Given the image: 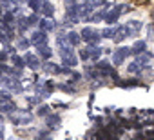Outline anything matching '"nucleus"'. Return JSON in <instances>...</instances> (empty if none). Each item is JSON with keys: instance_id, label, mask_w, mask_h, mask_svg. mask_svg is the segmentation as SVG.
I'll return each mask as SVG.
<instances>
[{"instance_id": "20e7f679", "label": "nucleus", "mask_w": 154, "mask_h": 140, "mask_svg": "<svg viewBox=\"0 0 154 140\" xmlns=\"http://www.w3.org/2000/svg\"><path fill=\"white\" fill-rule=\"evenodd\" d=\"M131 55H132V53H131V47H118V49L112 53V62H114V65H122Z\"/></svg>"}, {"instance_id": "6ab92c4d", "label": "nucleus", "mask_w": 154, "mask_h": 140, "mask_svg": "<svg viewBox=\"0 0 154 140\" xmlns=\"http://www.w3.org/2000/svg\"><path fill=\"white\" fill-rule=\"evenodd\" d=\"M105 18V11H98L94 15H89V22H102Z\"/></svg>"}, {"instance_id": "b1692460", "label": "nucleus", "mask_w": 154, "mask_h": 140, "mask_svg": "<svg viewBox=\"0 0 154 140\" xmlns=\"http://www.w3.org/2000/svg\"><path fill=\"white\" fill-rule=\"evenodd\" d=\"M11 60H13V64H15L17 67H24V65H26V64H24V58H20L18 55H13Z\"/></svg>"}, {"instance_id": "f03ea898", "label": "nucleus", "mask_w": 154, "mask_h": 140, "mask_svg": "<svg viewBox=\"0 0 154 140\" xmlns=\"http://www.w3.org/2000/svg\"><path fill=\"white\" fill-rule=\"evenodd\" d=\"M80 35V40H84V42H87V44H91V46H94V44H98L100 42V31H96L94 27H84L82 29V33H78Z\"/></svg>"}, {"instance_id": "4468645a", "label": "nucleus", "mask_w": 154, "mask_h": 140, "mask_svg": "<svg viewBox=\"0 0 154 140\" xmlns=\"http://www.w3.org/2000/svg\"><path fill=\"white\" fill-rule=\"evenodd\" d=\"M118 18H120V13H118V11L112 8V11L105 13V18H103V20H105V22L111 26V24H116V22H118Z\"/></svg>"}, {"instance_id": "7ed1b4c3", "label": "nucleus", "mask_w": 154, "mask_h": 140, "mask_svg": "<svg viewBox=\"0 0 154 140\" xmlns=\"http://www.w3.org/2000/svg\"><path fill=\"white\" fill-rule=\"evenodd\" d=\"M13 111H17V104L11 100V97L6 91H2V93H0V113L11 115Z\"/></svg>"}, {"instance_id": "f3484780", "label": "nucleus", "mask_w": 154, "mask_h": 140, "mask_svg": "<svg viewBox=\"0 0 154 140\" xmlns=\"http://www.w3.org/2000/svg\"><path fill=\"white\" fill-rule=\"evenodd\" d=\"M58 126H60V116L58 115H47V127L56 129Z\"/></svg>"}, {"instance_id": "5701e85b", "label": "nucleus", "mask_w": 154, "mask_h": 140, "mask_svg": "<svg viewBox=\"0 0 154 140\" xmlns=\"http://www.w3.org/2000/svg\"><path fill=\"white\" fill-rule=\"evenodd\" d=\"M38 55L44 56V58H49V56H51V49H49L47 46H42V47H38Z\"/></svg>"}, {"instance_id": "39448f33", "label": "nucleus", "mask_w": 154, "mask_h": 140, "mask_svg": "<svg viewBox=\"0 0 154 140\" xmlns=\"http://www.w3.org/2000/svg\"><path fill=\"white\" fill-rule=\"evenodd\" d=\"M65 17L71 20V22H80V9H78V4H69L65 6Z\"/></svg>"}, {"instance_id": "423d86ee", "label": "nucleus", "mask_w": 154, "mask_h": 140, "mask_svg": "<svg viewBox=\"0 0 154 140\" xmlns=\"http://www.w3.org/2000/svg\"><path fill=\"white\" fill-rule=\"evenodd\" d=\"M31 44H35L36 47L45 46V44H47V35H45V31H35L33 37H31Z\"/></svg>"}, {"instance_id": "aec40b11", "label": "nucleus", "mask_w": 154, "mask_h": 140, "mask_svg": "<svg viewBox=\"0 0 154 140\" xmlns=\"http://www.w3.org/2000/svg\"><path fill=\"white\" fill-rule=\"evenodd\" d=\"M114 31H116V27H105V29L100 33V37H102V38H112V37H114Z\"/></svg>"}, {"instance_id": "0eeeda50", "label": "nucleus", "mask_w": 154, "mask_h": 140, "mask_svg": "<svg viewBox=\"0 0 154 140\" xmlns=\"http://www.w3.org/2000/svg\"><path fill=\"white\" fill-rule=\"evenodd\" d=\"M127 37H131L129 27H127V26H118V27H116V31H114L112 40H114V42H122V40H125Z\"/></svg>"}, {"instance_id": "a878e982", "label": "nucleus", "mask_w": 154, "mask_h": 140, "mask_svg": "<svg viewBox=\"0 0 154 140\" xmlns=\"http://www.w3.org/2000/svg\"><path fill=\"white\" fill-rule=\"evenodd\" d=\"M27 47H29V40L20 38V40H18V49H27Z\"/></svg>"}, {"instance_id": "9b49d317", "label": "nucleus", "mask_w": 154, "mask_h": 140, "mask_svg": "<svg viewBox=\"0 0 154 140\" xmlns=\"http://www.w3.org/2000/svg\"><path fill=\"white\" fill-rule=\"evenodd\" d=\"M65 42L72 47V46H78L80 44V35L78 33H74V31H69L67 35H65Z\"/></svg>"}, {"instance_id": "412c9836", "label": "nucleus", "mask_w": 154, "mask_h": 140, "mask_svg": "<svg viewBox=\"0 0 154 140\" xmlns=\"http://www.w3.org/2000/svg\"><path fill=\"white\" fill-rule=\"evenodd\" d=\"M127 71H129V73H141V71H143V67H141L140 64L132 62V64H131V65L127 67Z\"/></svg>"}, {"instance_id": "6e6552de", "label": "nucleus", "mask_w": 154, "mask_h": 140, "mask_svg": "<svg viewBox=\"0 0 154 140\" xmlns=\"http://www.w3.org/2000/svg\"><path fill=\"white\" fill-rule=\"evenodd\" d=\"M4 86H6L9 91H13V93H20V91H22V86H20L18 78H13V77L4 78Z\"/></svg>"}, {"instance_id": "2eb2a0df", "label": "nucleus", "mask_w": 154, "mask_h": 140, "mask_svg": "<svg viewBox=\"0 0 154 140\" xmlns=\"http://www.w3.org/2000/svg\"><path fill=\"white\" fill-rule=\"evenodd\" d=\"M44 69L47 73H53V75H62V69L63 67H60V65H56V64H53V62H47L45 65H44Z\"/></svg>"}, {"instance_id": "f8f14e48", "label": "nucleus", "mask_w": 154, "mask_h": 140, "mask_svg": "<svg viewBox=\"0 0 154 140\" xmlns=\"http://www.w3.org/2000/svg\"><path fill=\"white\" fill-rule=\"evenodd\" d=\"M147 51V42L145 40H138L136 44H134V47H131V53L132 55H141V53H145Z\"/></svg>"}, {"instance_id": "ddd939ff", "label": "nucleus", "mask_w": 154, "mask_h": 140, "mask_svg": "<svg viewBox=\"0 0 154 140\" xmlns=\"http://www.w3.org/2000/svg\"><path fill=\"white\" fill-rule=\"evenodd\" d=\"M53 29H56V22L54 20H49V18L40 20V31H53Z\"/></svg>"}, {"instance_id": "9d476101", "label": "nucleus", "mask_w": 154, "mask_h": 140, "mask_svg": "<svg viewBox=\"0 0 154 140\" xmlns=\"http://www.w3.org/2000/svg\"><path fill=\"white\" fill-rule=\"evenodd\" d=\"M127 27H129V31H131V37H136V35H140V29H141V22L140 20H129L127 24H125Z\"/></svg>"}, {"instance_id": "f257e3e1", "label": "nucleus", "mask_w": 154, "mask_h": 140, "mask_svg": "<svg viewBox=\"0 0 154 140\" xmlns=\"http://www.w3.org/2000/svg\"><path fill=\"white\" fill-rule=\"evenodd\" d=\"M33 113L27 111V109H17L9 115V122L17 124V126H22V124H31L33 122Z\"/></svg>"}, {"instance_id": "4be33fe9", "label": "nucleus", "mask_w": 154, "mask_h": 140, "mask_svg": "<svg viewBox=\"0 0 154 140\" xmlns=\"http://www.w3.org/2000/svg\"><path fill=\"white\" fill-rule=\"evenodd\" d=\"M29 8H31L35 13H38L40 8H42V0H29Z\"/></svg>"}, {"instance_id": "393cba45", "label": "nucleus", "mask_w": 154, "mask_h": 140, "mask_svg": "<svg viewBox=\"0 0 154 140\" xmlns=\"http://www.w3.org/2000/svg\"><path fill=\"white\" fill-rule=\"evenodd\" d=\"M38 115H40V116H47V115H49V106H40Z\"/></svg>"}, {"instance_id": "1a4fd4ad", "label": "nucleus", "mask_w": 154, "mask_h": 140, "mask_svg": "<svg viewBox=\"0 0 154 140\" xmlns=\"http://www.w3.org/2000/svg\"><path fill=\"white\" fill-rule=\"evenodd\" d=\"M24 62H27V65L31 67V69H36L40 67V58L36 56V55H33V53H26V56H24Z\"/></svg>"}, {"instance_id": "dca6fc26", "label": "nucleus", "mask_w": 154, "mask_h": 140, "mask_svg": "<svg viewBox=\"0 0 154 140\" xmlns=\"http://www.w3.org/2000/svg\"><path fill=\"white\" fill-rule=\"evenodd\" d=\"M40 11H42V13H44L47 18L54 15V8H53L49 2H47V0H42V8H40Z\"/></svg>"}, {"instance_id": "a211bd4d", "label": "nucleus", "mask_w": 154, "mask_h": 140, "mask_svg": "<svg viewBox=\"0 0 154 140\" xmlns=\"http://www.w3.org/2000/svg\"><path fill=\"white\" fill-rule=\"evenodd\" d=\"M87 51H89V58H93V60H96V58H100L102 56V47H87Z\"/></svg>"}, {"instance_id": "cd10ccee", "label": "nucleus", "mask_w": 154, "mask_h": 140, "mask_svg": "<svg viewBox=\"0 0 154 140\" xmlns=\"http://www.w3.org/2000/svg\"><path fill=\"white\" fill-rule=\"evenodd\" d=\"M6 58H8V53L2 51V53H0V60H6Z\"/></svg>"}, {"instance_id": "bb28decb", "label": "nucleus", "mask_w": 154, "mask_h": 140, "mask_svg": "<svg viewBox=\"0 0 154 140\" xmlns=\"http://www.w3.org/2000/svg\"><path fill=\"white\" fill-rule=\"evenodd\" d=\"M78 55H80V58H82V60H89V51H87V49H80V53H78Z\"/></svg>"}]
</instances>
